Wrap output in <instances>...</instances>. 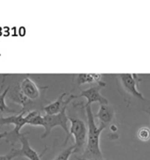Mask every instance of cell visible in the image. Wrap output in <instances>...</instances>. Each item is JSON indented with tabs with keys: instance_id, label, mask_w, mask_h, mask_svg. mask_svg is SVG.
Masks as SVG:
<instances>
[{
	"instance_id": "cell-3",
	"label": "cell",
	"mask_w": 150,
	"mask_h": 160,
	"mask_svg": "<svg viewBox=\"0 0 150 160\" xmlns=\"http://www.w3.org/2000/svg\"><path fill=\"white\" fill-rule=\"evenodd\" d=\"M71 126L69 128L70 136H74L75 153H80L86 149L88 139V127L84 120L75 116H68Z\"/></svg>"
},
{
	"instance_id": "cell-15",
	"label": "cell",
	"mask_w": 150,
	"mask_h": 160,
	"mask_svg": "<svg viewBox=\"0 0 150 160\" xmlns=\"http://www.w3.org/2000/svg\"><path fill=\"white\" fill-rule=\"evenodd\" d=\"M19 157V149L12 148L5 155H0V160H12Z\"/></svg>"
},
{
	"instance_id": "cell-2",
	"label": "cell",
	"mask_w": 150,
	"mask_h": 160,
	"mask_svg": "<svg viewBox=\"0 0 150 160\" xmlns=\"http://www.w3.org/2000/svg\"><path fill=\"white\" fill-rule=\"evenodd\" d=\"M25 112L21 111L20 113L12 115L9 117H0V125L13 124L14 128L10 132H4L0 134V138L6 140L8 143L12 146H14L17 142L20 141V138L25 133H21V129L24 125L27 124V119L26 118Z\"/></svg>"
},
{
	"instance_id": "cell-11",
	"label": "cell",
	"mask_w": 150,
	"mask_h": 160,
	"mask_svg": "<svg viewBox=\"0 0 150 160\" xmlns=\"http://www.w3.org/2000/svg\"><path fill=\"white\" fill-rule=\"evenodd\" d=\"M76 78V84L77 85H82V84H89V83H98L102 82L103 74L99 73H79L75 75Z\"/></svg>"
},
{
	"instance_id": "cell-6",
	"label": "cell",
	"mask_w": 150,
	"mask_h": 160,
	"mask_svg": "<svg viewBox=\"0 0 150 160\" xmlns=\"http://www.w3.org/2000/svg\"><path fill=\"white\" fill-rule=\"evenodd\" d=\"M119 77H120V81L123 87L128 93L143 102H148L142 93H140L137 88L138 83L142 81L141 78L134 73H122V74H119Z\"/></svg>"
},
{
	"instance_id": "cell-4",
	"label": "cell",
	"mask_w": 150,
	"mask_h": 160,
	"mask_svg": "<svg viewBox=\"0 0 150 160\" xmlns=\"http://www.w3.org/2000/svg\"><path fill=\"white\" fill-rule=\"evenodd\" d=\"M66 108L67 107L64 109L61 112L54 114V115L43 114V119H44L43 128L45 129V131L41 135V138H46L47 136L51 134L52 129L57 126H59L64 129V131L65 132V134H66V137L65 140V145L67 143L68 140L70 138V132H69V127H68L69 118L66 114Z\"/></svg>"
},
{
	"instance_id": "cell-8",
	"label": "cell",
	"mask_w": 150,
	"mask_h": 160,
	"mask_svg": "<svg viewBox=\"0 0 150 160\" xmlns=\"http://www.w3.org/2000/svg\"><path fill=\"white\" fill-rule=\"evenodd\" d=\"M27 134V133H25L20 138V142H21V148L19 149V157L27 158L29 160H41V156L43 155V153L47 150V148L41 152V154H38L29 144Z\"/></svg>"
},
{
	"instance_id": "cell-10",
	"label": "cell",
	"mask_w": 150,
	"mask_h": 160,
	"mask_svg": "<svg viewBox=\"0 0 150 160\" xmlns=\"http://www.w3.org/2000/svg\"><path fill=\"white\" fill-rule=\"evenodd\" d=\"M94 117L99 119V126L107 128L112 122L115 117L114 108L109 104H102L100 105L98 112L94 115Z\"/></svg>"
},
{
	"instance_id": "cell-14",
	"label": "cell",
	"mask_w": 150,
	"mask_h": 160,
	"mask_svg": "<svg viewBox=\"0 0 150 160\" xmlns=\"http://www.w3.org/2000/svg\"><path fill=\"white\" fill-rule=\"evenodd\" d=\"M138 138L142 142H148L150 139V128H140L137 132Z\"/></svg>"
},
{
	"instance_id": "cell-12",
	"label": "cell",
	"mask_w": 150,
	"mask_h": 160,
	"mask_svg": "<svg viewBox=\"0 0 150 160\" xmlns=\"http://www.w3.org/2000/svg\"><path fill=\"white\" fill-rule=\"evenodd\" d=\"M4 81H5V79L3 80L2 84H1V87H0V114L15 112L14 110L9 108V107L6 105V103H5V97H6V95L8 94L9 90H10V86H8L4 91H2L3 85H4Z\"/></svg>"
},
{
	"instance_id": "cell-13",
	"label": "cell",
	"mask_w": 150,
	"mask_h": 160,
	"mask_svg": "<svg viewBox=\"0 0 150 160\" xmlns=\"http://www.w3.org/2000/svg\"><path fill=\"white\" fill-rule=\"evenodd\" d=\"M73 153H75V146L72 145L70 147H68L66 149L63 150L55 158L54 160H69L71 155Z\"/></svg>"
},
{
	"instance_id": "cell-5",
	"label": "cell",
	"mask_w": 150,
	"mask_h": 160,
	"mask_svg": "<svg viewBox=\"0 0 150 160\" xmlns=\"http://www.w3.org/2000/svg\"><path fill=\"white\" fill-rule=\"evenodd\" d=\"M107 85L104 82H100L98 83H95L94 86L88 88V89H85V90H81L80 93L79 95H72L70 96L72 99L73 98H85L87 99V103H85L84 105H91L93 103L97 102L101 105L102 104H108L109 101L108 99L103 97L100 91L102 88H105Z\"/></svg>"
},
{
	"instance_id": "cell-7",
	"label": "cell",
	"mask_w": 150,
	"mask_h": 160,
	"mask_svg": "<svg viewBox=\"0 0 150 160\" xmlns=\"http://www.w3.org/2000/svg\"><path fill=\"white\" fill-rule=\"evenodd\" d=\"M20 87L23 95L31 102L39 99L41 98V93H43L44 90L48 88V86L38 87L27 75L22 79V81L20 82Z\"/></svg>"
},
{
	"instance_id": "cell-9",
	"label": "cell",
	"mask_w": 150,
	"mask_h": 160,
	"mask_svg": "<svg viewBox=\"0 0 150 160\" xmlns=\"http://www.w3.org/2000/svg\"><path fill=\"white\" fill-rule=\"evenodd\" d=\"M66 96L65 92H63L55 102H52V103H49L45 105L42 111L45 112V114H49V115H54V114H57L59 112H61L64 109L65 107H67L68 103L72 101V98L71 97L68 98L67 100H65L64 98Z\"/></svg>"
},
{
	"instance_id": "cell-1",
	"label": "cell",
	"mask_w": 150,
	"mask_h": 160,
	"mask_svg": "<svg viewBox=\"0 0 150 160\" xmlns=\"http://www.w3.org/2000/svg\"><path fill=\"white\" fill-rule=\"evenodd\" d=\"M88 121V139L83 158H104L103 152L100 149V136L105 128L103 126H96L94 121L91 105H84Z\"/></svg>"
},
{
	"instance_id": "cell-16",
	"label": "cell",
	"mask_w": 150,
	"mask_h": 160,
	"mask_svg": "<svg viewBox=\"0 0 150 160\" xmlns=\"http://www.w3.org/2000/svg\"><path fill=\"white\" fill-rule=\"evenodd\" d=\"M77 160H111V159H104V158H78L75 157Z\"/></svg>"
}]
</instances>
